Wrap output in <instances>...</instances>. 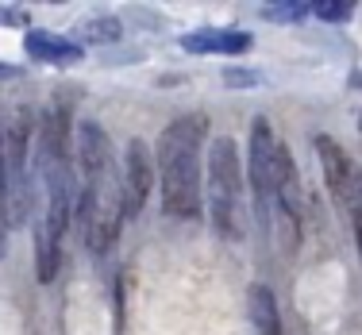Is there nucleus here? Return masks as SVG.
Here are the masks:
<instances>
[{
	"instance_id": "nucleus-6",
	"label": "nucleus",
	"mask_w": 362,
	"mask_h": 335,
	"mask_svg": "<svg viewBox=\"0 0 362 335\" xmlns=\"http://www.w3.org/2000/svg\"><path fill=\"white\" fill-rule=\"evenodd\" d=\"M158 182L151 162V147L143 139H132L119 162V196H124V220H135L151 201V185Z\"/></svg>"
},
{
	"instance_id": "nucleus-14",
	"label": "nucleus",
	"mask_w": 362,
	"mask_h": 335,
	"mask_svg": "<svg viewBox=\"0 0 362 335\" xmlns=\"http://www.w3.org/2000/svg\"><path fill=\"white\" fill-rule=\"evenodd\" d=\"M308 12H313V4H270L266 8V16H274V20H305Z\"/></svg>"
},
{
	"instance_id": "nucleus-8",
	"label": "nucleus",
	"mask_w": 362,
	"mask_h": 335,
	"mask_svg": "<svg viewBox=\"0 0 362 335\" xmlns=\"http://www.w3.org/2000/svg\"><path fill=\"white\" fill-rule=\"evenodd\" d=\"M181 50H185V54H243V50H251V35H247V31L204 28V31L181 35Z\"/></svg>"
},
{
	"instance_id": "nucleus-1",
	"label": "nucleus",
	"mask_w": 362,
	"mask_h": 335,
	"mask_svg": "<svg viewBox=\"0 0 362 335\" xmlns=\"http://www.w3.org/2000/svg\"><path fill=\"white\" fill-rule=\"evenodd\" d=\"M74 162H77V223H81V239L93 254H105L119 239V228H124V196H119L112 139L97 119H85L77 127Z\"/></svg>"
},
{
	"instance_id": "nucleus-2",
	"label": "nucleus",
	"mask_w": 362,
	"mask_h": 335,
	"mask_svg": "<svg viewBox=\"0 0 362 335\" xmlns=\"http://www.w3.org/2000/svg\"><path fill=\"white\" fill-rule=\"evenodd\" d=\"M204 147H209V119L197 112L162 127L154 143V174L166 216L197 220L204 212Z\"/></svg>"
},
{
	"instance_id": "nucleus-10",
	"label": "nucleus",
	"mask_w": 362,
	"mask_h": 335,
	"mask_svg": "<svg viewBox=\"0 0 362 335\" xmlns=\"http://www.w3.org/2000/svg\"><path fill=\"white\" fill-rule=\"evenodd\" d=\"M247 308H251L255 335H281V316H278V297H274V289L255 286V289H251V300H247Z\"/></svg>"
},
{
	"instance_id": "nucleus-15",
	"label": "nucleus",
	"mask_w": 362,
	"mask_h": 335,
	"mask_svg": "<svg viewBox=\"0 0 362 335\" xmlns=\"http://www.w3.org/2000/svg\"><path fill=\"white\" fill-rule=\"evenodd\" d=\"M0 20L12 23V28H28L31 16H28V12H20V8H4V4H0Z\"/></svg>"
},
{
	"instance_id": "nucleus-7",
	"label": "nucleus",
	"mask_w": 362,
	"mask_h": 335,
	"mask_svg": "<svg viewBox=\"0 0 362 335\" xmlns=\"http://www.w3.org/2000/svg\"><path fill=\"white\" fill-rule=\"evenodd\" d=\"M247 174H251L258 208H262L266 223H270V204H274V151H278V135L266 119H255L251 127V143H247Z\"/></svg>"
},
{
	"instance_id": "nucleus-16",
	"label": "nucleus",
	"mask_w": 362,
	"mask_h": 335,
	"mask_svg": "<svg viewBox=\"0 0 362 335\" xmlns=\"http://www.w3.org/2000/svg\"><path fill=\"white\" fill-rule=\"evenodd\" d=\"M228 81H235V85H255L258 74H255V70H228Z\"/></svg>"
},
{
	"instance_id": "nucleus-13",
	"label": "nucleus",
	"mask_w": 362,
	"mask_h": 335,
	"mask_svg": "<svg viewBox=\"0 0 362 335\" xmlns=\"http://www.w3.org/2000/svg\"><path fill=\"white\" fill-rule=\"evenodd\" d=\"M313 12L320 16V20H327V23H347L355 8L343 4V0H339V4H335V0H324V4H313Z\"/></svg>"
},
{
	"instance_id": "nucleus-9",
	"label": "nucleus",
	"mask_w": 362,
	"mask_h": 335,
	"mask_svg": "<svg viewBox=\"0 0 362 335\" xmlns=\"http://www.w3.org/2000/svg\"><path fill=\"white\" fill-rule=\"evenodd\" d=\"M23 47H28V54H35L39 62H50V66H70L81 58V47L74 39H58L50 31H28Z\"/></svg>"
},
{
	"instance_id": "nucleus-3",
	"label": "nucleus",
	"mask_w": 362,
	"mask_h": 335,
	"mask_svg": "<svg viewBox=\"0 0 362 335\" xmlns=\"http://www.w3.org/2000/svg\"><path fill=\"white\" fill-rule=\"evenodd\" d=\"M204 212L223 239L243 235V158L231 135H216L204 154Z\"/></svg>"
},
{
	"instance_id": "nucleus-4",
	"label": "nucleus",
	"mask_w": 362,
	"mask_h": 335,
	"mask_svg": "<svg viewBox=\"0 0 362 335\" xmlns=\"http://www.w3.org/2000/svg\"><path fill=\"white\" fill-rule=\"evenodd\" d=\"M316 158H320L324 182H327V189H332L335 204L343 208V216H347L351 231H355L358 254H362V170L351 162V154L335 139H327V135L316 139Z\"/></svg>"
},
{
	"instance_id": "nucleus-11",
	"label": "nucleus",
	"mask_w": 362,
	"mask_h": 335,
	"mask_svg": "<svg viewBox=\"0 0 362 335\" xmlns=\"http://www.w3.org/2000/svg\"><path fill=\"white\" fill-rule=\"evenodd\" d=\"M8 228H12V185H8L4 124H0V259H4V251H8Z\"/></svg>"
},
{
	"instance_id": "nucleus-5",
	"label": "nucleus",
	"mask_w": 362,
	"mask_h": 335,
	"mask_svg": "<svg viewBox=\"0 0 362 335\" xmlns=\"http://www.w3.org/2000/svg\"><path fill=\"white\" fill-rule=\"evenodd\" d=\"M300 220H305L300 174H297V162H293L289 147L278 139V151H274V204H270V223L281 231V243H286V247L297 243Z\"/></svg>"
},
{
	"instance_id": "nucleus-12",
	"label": "nucleus",
	"mask_w": 362,
	"mask_h": 335,
	"mask_svg": "<svg viewBox=\"0 0 362 335\" xmlns=\"http://www.w3.org/2000/svg\"><path fill=\"white\" fill-rule=\"evenodd\" d=\"M119 35H124V28H119V20H89L81 23V39L85 42H116Z\"/></svg>"
}]
</instances>
